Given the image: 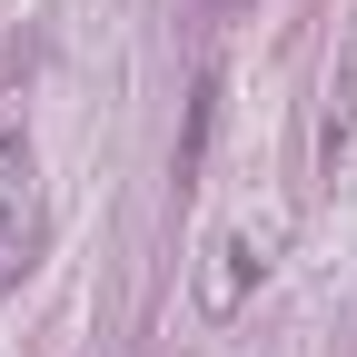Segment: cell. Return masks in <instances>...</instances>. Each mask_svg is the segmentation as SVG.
I'll use <instances>...</instances> for the list:
<instances>
[{
  "instance_id": "1",
  "label": "cell",
  "mask_w": 357,
  "mask_h": 357,
  "mask_svg": "<svg viewBox=\"0 0 357 357\" xmlns=\"http://www.w3.org/2000/svg\"><path fill=\"white\" fill-rule=\"evenodd\" d=\"M20 248H30V149L0 139V288L20 278Z\"/></svg>"
},
{
  "instance_id": "3",
  "label": "cell",
  "mask_w": 357,
  "mask_h": 357,
  "mask_svg": "<svg viewBox=\"0 0 357 357\" xmlns=\"http://www.w3.org/2000/svg\"><path fill=\"white\" fill-rule=\"evenodd\" d=\"M248 238H229V248H218V278H208V307H238V288H248Z\"/></svg>"
},
{
  "instance_id": "2",
  "label": "cell",
  "mask_w": 357,
  "mask_h": 357,
  "mask_svg": "<svg viewBox=\"0 0 357 357\" xmlns=\"http://www.w3.org/2000/svg\"><path fill=\"white\" fill-rule=\"evenodd\" d=\"M208 139H218V70H199V79H189V129H178V159H169V178H178V189H199Z\"/></svg>"
}]
</instances>
